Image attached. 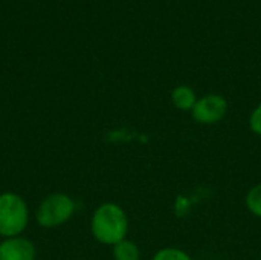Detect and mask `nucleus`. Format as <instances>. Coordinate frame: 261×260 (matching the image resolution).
Here are the masks:
<instances>
[{"label":"nucleus","mask_w":261,"mask_h":260,"mask_svg":"<svg viewBox=\"0 0 261 260\" xmlns=\"http://www.w3.org/2000/svg\"><path fill=\"white\" fill-rule=\"evenodd\" d=\"M197 101L196 92L190 86H177L171 92V103L176 109L184 112H191Z\"/></svg>","instance_id":"nucleus-6"},{"label":"nucleus","mask_w":261,"mask_h":260,"mask_svg":"<svg viewBox=\"0 0 261 260\" xmlns=\"http://www.w3.org/2000/svg\"><path fill=\"white\" fill-rule=\"evenodd\" d=\"M245 204H246V208L249 210V213H252L254 216L261 218V184L254 185L246 198H245Z\"/></svg>","instance_id":"nucleus-8"},{"label":"nucleus","mask_w":261,"mask_h":260,"mask_svg":"<svg viewBox=\"0 0 261 260\" xmlns=\"http://www.w3.org/2000/svg\"><path fill=\"white\" fill-rule=\"evenodd\" d=\"M151 260H193L190 257L188 253H185L180 248H174V247H167L159 250Z\"/></svg>","instance_id":"nucleus-9"},{"label":"nucleus","mask_w":261,"mask_h":260,"mask_svg":"<svg viewBox=\"0 0 261 260\" xmlns=\"http://www.w3.org/2000/svg\"><path fill=\"white\" fill-rule=\"evenodd\" d=\"M29 222V208L26 201L12 192L0 195V238L21 236Z\"/></svg>","instance_id":"nucleus-2"},{"label":"nucleus","mask_w":261,"mask_h":260,"mask_svg":"<svg viewBox=\"0 0 261 260\" xmlns=\"http://www.w3.org/2000/svg\"><path fill=\"white\" fill-rule=\"evenodd\" d=\"M249 127H251L252 133L261 136V103L252 110V113L249 116Z\"/></svg>","instance_id":"nucleus-10"},{"label":"nucleus","mask_w":261,"mask_h":260,"mask_svg":"<svg viewBox=\"0 0 261 260\" xmlns=\"http://www.w3.org/2000/svg\"><path fill=\"white\" fill-rule=\"evenodd\" d=\"M76 211L75 201L66 193H52L46 196L37 211L35 221L43 228H57L69 222Z\"/></svg>","instance_id":"nucleus-3"},{"label":"nucleus","mask_w":261,"mask_h":260,"mask_svg":"<svg viewBox=\"0 0 261 260\" xmlns=\"http://www.w3.org/2000/svg\"><path fill=\"white\" fill-rule=\"evenodd\" d=\"M226 112L228 101L225 100V97L219 93H210L202 98H197L191 110V116L197 124L211 126L220 123L226 116Z\"/></svg>","instance_id":"nucleus-4"},{"label":"nucleus","mask_w":261,"mask_h":260,"mask_svg":"<svg viewBox=\"0 0 261 260\" xmlns=\"http://www.w3.org/2000/svg\"><path fill=\"white\" fill-rule=\"evenodd\" d=\"M37 248L32 241L15 236L0 242V260H35Z\"/></svg>","instance_id":"nucleus-5"},{"label":"nucleus","mask_w":261,"mask_h":260,"mask_svg":"<svg viewBox=\"0 0 261 260\" xmlns=\"http://www.w3.org/2000/svg\"><path fill=\"white\" fill-rule=\"evenodd\" d=\"M90 231L95 241L113 247L127 239L128 218L124 208L115 202H104L95 208L90 219Z\"/></svg>","instance_id":"nucleus-1"},{"label":"nucleus","mask_w":261,"mask_h":260,"mask_svg":"<svg viewBox=\"0 0 261 260\" xmlns=\"http://www.w3.org/2000/svg\"><path fill=\"white\" fill-rule=\"evenodd\" d=\"M113 248V259L115 260H141V251L136 242L130 239H124L118 242Z\"/></svg>","instance_id":"nucleus-7"}]
</instances>
